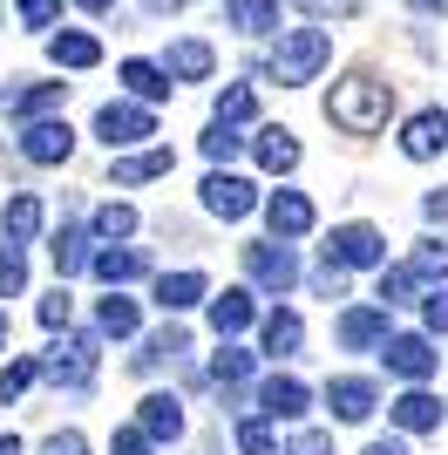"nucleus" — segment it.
<instances>
[{"label": "nucleus", "mask_w": 448, "mask_h": 455, "mask_svg": "<svg viewBox=\"0 0 448 455\" xmlns=\"http://www.w3.org/2000/svg\"><path fill=\"white\" fill-rule=\"evenodd\" d=\"M326 116H333L347 136H373V130H388V116H394V89L380 76H347L333 82V95H326Z\"/></svg>", "instance_id": "obj_1"}, {"label": "nucleus", "mask_w": 448, "mask_h": 455, "mask_svg": "<svg viewBox=\"0 0 448 455\" xmlns=\"http://www.w3.org/2000/svg\"><path fill=\"white\" fill-rule=\"evenodd\" d=\"M326 61H333V35H326V28H292V35H279L265 76L279 82V89H299V82H313Z\"/></svg>", "instance_id": "obj_2"}, {"label": "nucleus", "mask_w": 448, "mask_h": 455, "mask_svg": "<svg viewBox=\"0 0 448 455\" xmlns=\"http://www.w3.org/2000/svg\"><path fill=\"white\" fill-rule=\"evenodd\" d=\"M41 374L55 380V387H89L95 380V333H61V340L48 347Z\"/></svg>", "instance_id": "obj_3"}, {"label": "nucleus", "mask_w": 448, "mask_h": 455, "mask_svg": "<svg viewBox=\"0 0 448 455\" xmlns=\"http://www.w3.org/2000/svg\"><path fill=\"white\" fill-rule=\"evenodd\" d=\"M326 266L333 272H360V266H388V238L373 225H340L326 238Z\"/></svg>", "instance_id": "obj_4"}, {"label": "nucleus", "mask_w": 448, "mask_h": 455, "mask_svg": "<svg viewBox=\"0 0 448 455\" xmlns=\"http://www.w3.org/2000/svg\"><path fill=\"white\" fill-rule=\"evenodd\" d=\"M95 136H102L109 150H130V143L156 136V116H149L143 102H102V109H95Z\"/></svg>", "instance_id": "obj_5"}, {"label": "nucleus", "mask_w": 448, "mask_h": 455, "mask_svg": "<svg viewBox=\"0 0 448 455\" xmlns=\"http://www.w3.org/2000/svg\"><path fill=\"white\" fill-rule=\"evenodd\" d=\"M204 211H211V218H224V225H238L244 211H259V190H252V177H238V171H211V177H204Z\"/></svg>", "instance_id": "obj_6"}, {"label": "nucleus", "mask_w": 448, "mask_h": 455, "mask_svg": "<svg viewBox=\"0 0 448 455\" xmlns=\"http://www.w3.org/2000/svg\"><path fill=\"white\" fill-rule=\"evenodd\" d=\"M380 354H388V374L414 380V387H421V380L435 374V361H442L428 333H388V340H380Z\"/></svg>", "instance_id": "obj_7"}, {"label": "nucleus", "mask_w": 448, "mask_h": 455, "mask_svg": "<svg viewBox=\"0 0 448 455\" xmlns=\"http://www.w3.org/2000/svg\"><path fill=\"white\" fill-rule=\"evenodd\" d=\"M244 272H252L259 292H292V285H299L292 245H244Z\"/></svg>", "instance_id": "obj_8"}, {"label": "nucleus", "mask_w": 448, "mask_h": 455, "mask_svg": "<svg viewBox=\"0 0 448 455\" xmlns=\"http://www.w3.org/2000/svg\"><path fill=\"white\" fill-rule=\"evenodd\" d=\"M20 156H28V164H68L75 156V130L61 123V116H41V123L20 130Z\"/></svg>", "instance_id": "obj_9"}, {"label": "nucleus", "mask_w": 448, "mask_h": 455, "mask_svg": "<svg viewBox=\"0 0 448 455\" xmlns=\"http://www.w3.org/2000/svg\"><path fill=\"white\" fill-rule=\"evenodd\" d=\"M265 225H272V245L279 238H306L313 231V197L306 190H272L265 197Z\"/></svg>", "instance_id": "obj_10"}, {"label": "nucleus", "mask_w": 448, "mask_h": 455, "mask_svg": "<svg viewBox=\"0 0 448 455\" xmlns=\"http://www.w3.org/2000/svg\"><path fill=\"white\" fill-rule=\"evenodd\" d=\"M448 150V109H421L408 116V130H401V156H414V164H428V156Z\"/></svg>", "instance_id": "obj_11"}, {"label": "nucleus", "mask_w": 448, "mask_h": 455, "mask_svg": "<svg viewBox=\"0 0 448 455\" xmlns=\"http://www.w3.org/2000/svg\"><path fill=\"white\" fill-rule=\"evenodd\" d=\"M326 408H333L340 421H367L373 408H380V387L360 380V374H340V380H326Z\"/></svg>", "instance_id": "obj_12"}, {"label": "nucleus", "mask_w": 448, "mask_h": 455, "mask_svg": "<svg viewBox=\"0 0 448 455\" xmlns=\"http://www.w3.org/2000/svg\"><path fill=\"white\" fill-rule=\"evenodd\" d=\"M388 415L401 435H428V428H442V401L428 395V387H408L401 401H388Z\"/></svg>", "instance_id": "obj_13"}, {"label": "nucleus", "mask_w": 448, "mask_h": 455, "mask_svg": "<svg viewBox=\"0 0 448 455\" xmlns=\"http://www.w3.org/2000/svg\"><path fill=\"white\" fill-rule=\"evenodd\" d=\"M136 435H143V442H177V435H184V401H177V395H149L143 415H136Z\"/></svg>", "instance_id": "obj_14"}, {"label": "nucleus", "mask_w": 448, "mask_h": 455, "mask_svg": "<svg viewBox=\"0 0 448 455\" xmlns=\"http://www.w3.org/2000/svg\"><path fill=\"white\" fill-rule=\"evenodd\" d=\"M306 401H313V387H306V380H292V374H272V380L259 387V408H265L272 421H299V415H306Z\"/></svg>", "instance_id": "obj_15"}, {"label": "nucleus", "mask_w": 448, "mask_h": 455, "mask_svg": "<svg viewBox=\"0 0 448 455\" xmlns=\"http://www.w3.org/2000/svg\"><path fill=\"white\" fill-rule=\"evenodd\" d=\"M61 95H68V82H35V89H0V116H28V123H41L48 109H61Z\"/></svg>", "instance_id": "obj_16"}, {"label": "nucleus", "mask_w": 448, "mask_h": 455, "mask_svg": "<svg viewBox=\"0 0 448 455\" xmlns=\"http://www.w3.org/2000/svg\"><path fill=\"white\" fill-rule=\"evenodd\" d=\"M388 340V313L380 306H347L340 313V347H354V354H367V347Z\"/></svg>", "instance_id": "obj_17"}, {"label": "nucleus", "mask_w": 448, "mask_h": 455, "mask_svg": "<svg viewBox=\"0 0 448 455\" xmlns=\"http://www.w3.org/2000/svg\"><path fill=\"white\" fill-rule=\"evenodd\" d=\"M164 76H177V82H204L211 68H218V55H211V41H170V55L156 61Z\"/></svg>", "instance_id": "obj_18"}, {"label": "nucleus", "mask_w": 448, "mask_h": 455, "mask_svg": "<svg viewBox=\"0 0 448 455\" xmlns=\"http://www.w3.org/2000/svg\"><path fill=\"white\" fill-rule=\"evenodd\" d=\"M197 299H211L204 272H164V279H156V306H164V313H190Z\"/></svg>", "instance_id": "obj_19"}, {"label": "nucleus", "mask_w": 448, "mask_h": 455, "mask_svg": "<svg viewBox=\"0 0 448 455\" xmlns=\"http://www.w3.org/2000/svg\"><path fill=\"white\" fill-rule=\"evenodd\" d=\"M89 272L116 292V285L143 279V251H130V245H102V251H89Z\"/></svg>", "instance_id": "obj_20"}, {"label": "nucleus", "mask_w": 448, "mask_h": 455, "mask_svg": "<svg viewBox=\"0 0 448 455\" xmlns=\"http://www.w3.org/2000/svg\"><path fill=\"white\" fill-rule=\"evenodd\" d=\"M35 231H41V197H35V190L7 197V211H0V245H28Z\"/></svg>", "instance_id": "obj_21"}, {"label": "nucleus", "mask_w": 448, "mask_h": 455, "mask_svg": "<svg viewBox=\"0 0 448 455\" xmlns=\"http://www.w3.org/2000/svg\"><path fill=\"white\" fill-rule=\"evenodd\" d=\"M244 326H252V292H244V285L218 292V299H211V333H218V340H238Z\"/></svg>", "instance_id": "obj_22"}, {"label": "nucleus", "mask_w": 448, "mask_h": 455, "mask_svg": "<svg viewBox=\"0 0 448 455\" xmlns=\"http://www.w3.org/2000/svg\"><path fill=\"white\" fill-rule=\"evenodd\" d=\"M252 150H259V164H265L272 177L299 171V136H292V130H259V136H252Z\"/></svg>", "instance_id": "obj_23"}, {"label": "nucleus", "mask_w": 448, "mask_h": 455, "mask_svg": "<svg viewBox=\"0 0 448 455\" xmlns=\"http://www.w3.org/2000/svg\"><path fill=\"white\" fill-rule=\"evenodd\" d=\"M224 20L238 35H272L279 28V0H224Z\"/></svg>", "instance_id": "obj_24"}, {"label": "nucleus", "mask_w": 448, "mask_h": 455, "mask_svg": "<svg viewBox=\"0 0 448 455\" xmlns=\"http://www.w3.org/2000/svg\"><path fill=\"white\" fill-rule=\"evenodd\" d=\"M428 292V279L414 266H380V313H394V306H408V299H421Z\"/></svg>", "instance_id": "obj_25"}, {"label": "nucleus", "mask_w": 448, "mask_h": 455, "mask_svg": "<svg viewBox=\"0 0 448 455\" xmlns=\"http://www.w3.org/2000/svg\"><path fill=\"white\" fill-rule=\"evenodd\" d=\"M123 89H130L136 102H164V95H170V76L156 68V61L130 55V61H123Z\"/></svg>", "instance_id": "obj_26"}, {"label": "nucleus", "mask_w": 448, "mask_h": 455, "mask_svg": "<svg viewBox=\"0 0 448 455\" xmlns=\"http://www.w3.org/2000/svg\"><path fill=\"white\" fill-rule=\"evenodd\" d=\"M136 326H143V313H136V299H123V292H109V299L95 306V333H109V340H130Z\"/></svg>", "instance_id": "obj_27"}, {"label": "nucleus", "mask_w": 448, "mask_h": 455, "mask_svg": "<svg viewBox=\"0 0 448 455\" xmlns=\"http://www.w3.org/2000/svg\"><path fill=\"white\" fill-rule=\"evenodd\" d=\"M89 231H82V225H61L55 231V272H61V279H75V272H89Z\"/></svg>", "instance_id": "obj_28"}, {"label": "nucleus", "mask_w": 448, "mask_h": 455, "mask_svg": "<svg viewBox=\"0 0 448 455\" xmlns=\"http://www.w3.org/2000/svg\"><path fill=\"white\" fill-rule=\"evenodd\" d=\"M177 156L170 150H136V156H116V184H149V177H170Z\"/></svg>", "instance_id": "obj_29"}, {"label": "nucleus", "mask_w": 448, "mask_h": 455, "mask_svg": "<svg viewBox=\"0 0 448 455\" xmlns=\"http://www.w3.org/2000/svg\"><path fill=\"white\" fill-rule=\"evenodd\" d=\"M48 55H55V68H95V61H102V41L95 35H55Z\"/></svg>", "instance_id": "obj_30"}, {"label": "nucleus", "mask_w": 448, "mask_h": 455, "mask_svg": "<svg viewBox=\"0 0 448 455\" xmlns=\"http://www.w3.org/2000/svg\"><path fill=\"white\" fill-rule=\"evenodd\" d=\"M177 354H190V333L184 326H164V333H156V340H143V354H136V367H164V361H177Z\"/></svg>", "instance_id": "obj_31"}, {"label": "nucleus", "mask_w": 448, "mask_h": 455, "mask_svg": "<svg viewBox=\"0 0 448 455\" xmlns=\"http://www.w3.org/2000/svg\"><path fill=\"white\" fill-rule=\"evenodd\" d=\"M299 340H306V326H299V313H272L265 320V354H299Z\"/></svg>", "instance_id": "obj_32"}, {"label": "nucleus", "mask_w": 448, "mask_h": 455, "mask_svg": "<svg viewBox=\"0 0 448 455\" xmlns=\"http://www.w3.org/2000/svg\"><path fill=\"white\" fill-rule=\"evenodd\" d=\"M252 367H259V354H244V347L224 340V354L211 361V380H218V387H238V380H252Z\"/></svg>", "instance_id": "obj_33"}, {"label": "nucleus", "mask_w": 448, "mask_h": 455, "mask_svg": "<svg viewBox=\"0 0 448 455\" xmlns=\"http://www.w3.org/2000/svg\"><path fill=\"white\" fill-rule=\"evenodd\" d=\"M252 109H259L252 82H231V89L218 95V116H211V123H231V130H238V123H252Z\"/></svg>", "instance_id": "obj_34"}, {"label": "nucleus", "mask_w": 448, "mask_h": 455, "mask_svg": "<svg viewBox=\"0 0 448 455\" xmlns=\"http://www.w3.org/2000/svg\"><path fill=\"white\" fill-rule=\"evenodd\" d=\"M130 231H136L130 204H102V211H95V238H109V245H116V238H130Z\"/></svg>", "instance_id": "obj_35"}, {"label": "nucleus", "mask_w": 448, "mask_h": 455, "mask_svg": "<svg viewBox=\"0 0 448 455\" xmlns=\"http://www.w3.org/2000/svg\"><path fill=\"white\" fill-rule=\"evenodd\" d=\"M238 150H244V136L231 130V123H211V130H204V156H211V164H231Z\"/></svg>", "instance_id": "obj_36"}, {"label": "nucleus", "mask_w": 448, "mask_h": 455, "mask_svg": "<svg viewBox=\"0 0 448 455\" xmlns=\"http://www.w3.org/2000/svg\"><path fill=\"white\" fill-rule=\"evenodd\" d=\"M35 374H41V361H7V367H0V401L28 395V387H35Z\"/></svg>", "instance_id": "obj_37"}, {"label": "nucleus", "mask_w": 448, "mask_h": 455, "mask_svg": "<svg viewBox=\"0 0 448 455\" xmlns=\"http://www.w3.org/2000/svg\"><path fill=\"white\" fill-rule=\"evenodd\" d=\"M421 279H448V245L442 238H428V245H414V259H408Z\"/></svg>", "instance_id": "obj_38"}, {"label": "nucleus", "mask_w": 448, "mask_h": 455, "mask_svg": "<svg viewBox=\"0 0 448 455\" xmlns=\"http://www.w3.org/2000/svg\"><path fill=\"white\" fill-rule=\"evenodd\" d=\"M238 455H279V449H272V428H265L259 415L238 421Z\"/></svg>", "instance_id": "obj_39"}, {"label": "nucleus", "mask_w": 448, "mask_h": 455, "mask_svg": "<svg viewBox=\"0 0 448 455\" xmlns=\"http://www.w3.org/2000/svg\"><path fill=\"white\" fill-rule=\"evenodd\" d=\"M20 285H28V259H20V245H0V299Z\"/></svg>", "instance_id": "obj_40"}, {"label": "nucleus", "mask_w": 448, "mask_h": 455, "mask_svg": "<svg viewBox=\"0 0 448 455\" xmlns=\"http://www.w3.org/2000/svg\"><path fill=\"white\" fill-rule=\"evenodd\" d=\"M421 320H428V340H435V333H448V285L421 292Z\"/></svg>", "instance_id": "obj_41"}, {"label": "nucleus", "mask_w": 448, "mask_h": 455, "mask_svg": "<svg viewBox=\"0 0 448 455\" xmlns=\"http://www.w3.org/2000/svg\"><path fill=\"white\" fill-rule=\"evenodd\" d=\"M285 455H333V435H326V428H299V435L285 442Z\"/></svg>", "instance_id": "obj_42"}, {"label": "nucleus", "mask_w": 448, "mask_h": 455, "mask_svg": "<svg viewBox=\"0 0 448 455\" xmlns=\"http://www.w3.org/2000/svg\"><path fill=\"white\" fill-rule=\"evenodd\" d=\"M68 292H55V299H41V326H48V333H68Z\"/></svg>", "instance_id": "obj_43"}, {"label": "nucleus", "mask_w": 448, "mask_h": 455, "mask_svg": "<svg viewBox=\"0 0 448 455\" xmlns=\"http://www.w3.org/2000/svg\"><path fill=\"white\" fill-rule=\"evenodd\" d=\"M55 14H61V0H20V20H28V28H55Z\"/></svg>", "instance_id": "obj_44"}, {"label": "nucleus", "mask_w": 448, "mask_h": 455, "mask_svg": "<svg viewBox=\"0 0 448 455\" xmlns=\"http://www.w3.org/2000/svg\"><path fill=\"white\" fill-rule=\"evenodd\" d=\"M41 455H89V442L75 435V428H55V435L41 442Z\"/></svg>", "instance_id": "obj_45"}, {"label": "nucleus", "mask_w": 448, "mask_h": 455, "mask_svg": "<svg viewBox=\"0 0 448 455\" xmlns=\"http://www.w3.org/2000/svg\"><path fill=\"white\" fill-rule=\"evenodd\" d=\"M313 285H319V292H326V299H340V292H347V272H333V266H319V272H313Z\"/></svg>", "instance_id": "obj_46"}, {"label": "nucleus", "mask_w": 448, "mask_h": 455, "mask_svg": "<svg viewBox=\"0 0 448 455\" xmlns=\"http://www.w3.org/2000/svg\"><path fill=\"white\" fill-rule=\"evenodd\" d=\"M299 7H306V14H313V20H326V14H347L354 0H299Z\"/></svg>", "instance_id": "obj_47"}, {"label": "nucleus", "mask_w": 448, "mask_h": 455, "mask_svg": "<svg viewBox=\"0 0 448 455\" xmlns=\"http://www.w3.org/2000/svg\"><path fill=\"white\" fill-rule=\"evenodd\" d=\"M116 455H149V442L136 435V428H123V435H116Z\"/></svg>", "instance_id": "obj_48"}, {"label": "nucleus", "mask_w": 448, "mask_h": 455, "mask_svg": "<svg viewBox=\"0 0 448 455\" xmlns=\"http://www.w3.org/2000/svg\"><path fill=\"white\" fill-rule=\"evenodd\" d=\"M367 455H408V442H401V435H380V442H367Z\"/></svg>", "instance_id": "obj_49"}, {"label": "nucleus", "mask_w": 448, "mask_h": 455, "mask_svg": "<svg viewBox=\"0 0 448 455\" xmlns=\"http://www.w3.org/2000/svg\"><path fill=\"white\" fill-rule=\"evenodd\" d=\"M421 211H428L435 225H442V218H448V190H428V204H421Z\"/></svg>", "instance_id": "obj_50"}, {"label": "nucleus", "mask_w": 448, "mask_h": 455, "mask_svg": "<svg viewBox=\"0 0 448 455\" xmlns=\"http://www.w3.org/2000/svg\"><path fill=\"white\" fill-rule=\"evenodd\" d=\"M414 14H448V0H408Z\"/></svg>", "instance_id": "obj_51"}, {"label": "nucleus", "mask_w": 448, "mask_h": 455, "mask_svg": "<svg viewBox=\"0 0 448 455\" xmlns=\"http://www.w3.org/2000/svg\"><path fill=\"white\" fill-rule=\"evenodd\" d=\"M75 7H89V14H109L116 0H75Z\"/></svg>", "instance_id": "obj_52"}, {"label": "nucleus", "mask_w": 448, "mask_h": 455, "mask_svg": "<svg viewBox=\"0 0 448 455\" xmlns=\"http://www.w3.org/2000/svg\"><path fill=\"white\" fill-rule=\"evenodd\" d=\"M0 455H20V435H0Z\"/></svg>", "instance_id": "obj_53"}, {"label": "nucleus", "mask_w": 448, "mask_h": 455, "mask_svg": "<svg viewBox=\"0 0 448 455\" xmlns=\"http://www.w3.org/2000/svg\"><path fill=\"white\" fill-rule=\"evenodd\" d=\"M7 333H14V326H7V313H0V354H7Z\"/></svg>", "instance_id": "obj_54"}, {"label": "nucleus", "mask_w": 448, "mask_h": 455, "mask_svg": "<svg viewBox=\"0 0 448 455\" xmlns=\"http://www.w3.org/2000/svg\"><path fill=\"white\" fill-rule=\"evenodd\" d=\"M149 7H190V0H149Z\"/></svg>", "instance_id": "obj_55"}]
</instances>
